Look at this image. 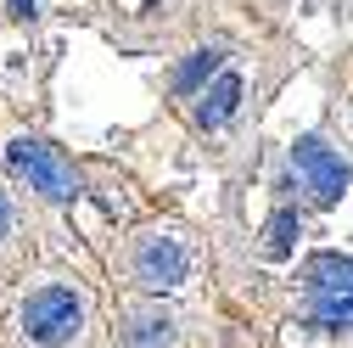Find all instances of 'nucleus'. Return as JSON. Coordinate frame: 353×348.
I'll return each instance as SVG.
<instances>
[{
  "label": "nucleus",
  "mask_w": 353,
  "mask_h": 348,
  "mask_svg": "<svg viewBox=\"0 0 353 348\" xmlns=\"http://www.w3.org/2000/svg\"><path fill=\"white\" fill-rule=\"evenodd\" d=\"M292 174H297V186L320 208H336L347 197V186H353V163L331 141H320V135H297L292 141Z\"/></svg>",
  "instance_id": "obj_1"
},
{
  "label": "nucleus",
  "mask_w": 353,
  "mask_h": 348,
  "mask_svg": "<svg viewBox=\"0 0 353 348\" xmlns=\"http://www.w3.org/2000/svg\"><path fill=\"white\" fill-rule=\"evenodd\" d=\"M6 163H12V174H23V180L46 197V202H73L84 186H79V174H73V163L51 146V141H39V135H17L12 146H6Z\"/></svg>",
  "instance_id": "obj_2"
},
{
  "label": "nucleus",
  "mask_w": 353,
  "mask_h": 348,
  "mask_svg": "<svg viewBox=\"0 0 353 348\" xmlns=\"http://www.w3.org/2000/svg\"><path fill=\"white\" fill-rule=\"evenodd\" d=\"M23 331L39 348H68L84 331V298L73 287H39L23 303Z\"/></svg>",
  "instance_id": "obj_3"
},
{
  "label": "nucleus",
  "mask_w": 353,
  "mask_h": 348,
  "mask_svg": "<svg viewBox=\"0 0 353 348\" xmlns=\"http://www.w3.org/2000/svg\"><path fill=\"white\" fill-rule=\"evenodd\" d=\"M129 264H135V281L146 292H174L191 276V242L180 231H146L135 242V258H129Z\"/></svg>",
  "instance_id": "obj_4"
},
{
  "label": "nucleus",
  "mask_w": 353,
  "mask_h": 348,
  "mask_svg": "<svg viewBox=\"0 0 353 348\" xmlns=\"http://www.w3.org/2000/svg\"><path fill=\"white\" fill-rule=\"evenodd\" d=\"M303 292L308 298H336V292H353V253H314L303 264Z\"/></svg>",
  "instance_id": "obj_5"
},
{
  "label": "nucleus",
  "mask_w": 353,
  "mask_h": 348,
  "mask_svg": "<svg viewBox=\"0 0 353 348\" xmlns=\"http://www.w3.org/2000/svg\"><path fill=\"white\" fill-rule=\"evenodd\" d=\"M241 90H247L241 73H230V68H225V73H219L208 90L196 96V107H191V113H196V124H202V129H225V124L236 118V107H241Z\"/></svg>",
  "instance_id": "obj_6"
},
{
  "label": "nucleus",
  "mask_w": 353,
  "mask_h": 348,
  "mask_svg": "<svg viewBox=\"0 0 353 348\" xmlns=\"http://www.w3.org/2000/svg\"><path fill=\"white\" fill-rule=\"evenodd\" d=\"M225 73V46H208V51H191L180 68H174V90L180 96H202L208 84Z\"/></svg>",
  "instance_id": "obj_7"
},
{
  "label": "nucleus",
  "mask_w": 353,
  "mask_h": 348,
  "mask_svg": "<svg viewBox=\"0 0 353 348\" xmlns=\"http://www.w3.org/2000/svg\"><path fill=\"white\" fill-rule=\"evenodd\" d=\"M297 236H303V213L297 208H275L270 225H263V258H270V264H286L297 253Z\"/></svg>",
  "instance_id": "obj_8"
},
{
  "label": "nucleus",
  "mask_w": 353,
  "mask_h": 348,
  "mask_svg": "<svg viewBox=\"0 0 353 348\" xmlns=\"http://www.w3.org/2000/svg\"><path fill=\"white\" fill-rule=\"evenodd\" d=\"M308 326H314V331H353V292L308 298Z\"/></svg>",
  "instance_id": "obj_9"
},
{
  "label": "nucleus",
  "mask_w": 353,
  "mask_h": 348,
  "mask_svg": "<svg viewBox=\"0 0 353 348\" xmlns=\"http://www.w3.org/2000/svg\"><path fill=\"white\" fill-rule=\"evenodd\" d=\"M168 342H174L168 315H135L129 320V348H168Z\"/></svg>",
  "instance_id": "obj_10"
},
{
  "label": "nucleus",
  "mask_w": 353,
  "mask_h": 348,
  "mask_svg": "<svg viewBox=\"0 0 353 348\" xmlns=\"http://www.w3.org/2000/svg\"><path fill=\"white\" fill-rule=\"evenodd\" d=\"M6 236H12V197L0 191V242H6Z\"/></svg>",
  "instance_id": "obj_11"
},
{
  "label": "nucleus",
  "mask_w": 353,
  "mask_h": 348,
  "mask_svg": "<svg viewBox=\"0 0 353 348\" xmlns=\"http://www.w3.org/2000/svg\"><path fill=\"white\" fill-rule=\"evenodd\" d=\"M12 17H23V23L39 17V0H12Z\"/></svg>",
  "instance_id": "obj_12"
}]
</instances>
